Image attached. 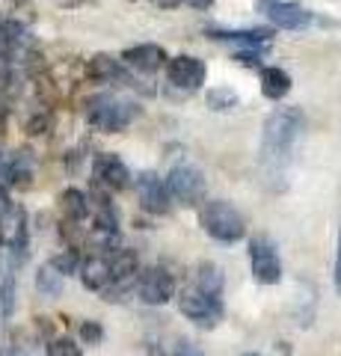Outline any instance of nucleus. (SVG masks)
<instances>
[{
  "label": "nucleus",
  "mask_w": 341,
  "mask_h": 356,
  "mask_svg": "<svg viewBox=\"0 0 341 356\" xmlns=\"http://www.w3.org/2000/svg\"><path fill=\"white\" fill-rule=\"evenodd\" d=\"M303 134V113L297 107H279L273 110L264 122L261 134V170L267 181L276 187V178H285V170L291 163L294 146Z\"/></svg>",
  "instance_id": "f257e3e1"
},
{
  "label": "nucleus",
  "mask_w": 341,
  "mask_h": 356,
  "mask_svg": "<svg viewBox=\"0 0 341 356\" xmlns=\"http://www.w3.org/2000/svg\"><path fill=\"white\" fill-rule=\"evenodd\" d=\"M137 116H140V107L119 95H95V98H90V104H86L90 125L98 131H107V134L125 131Z\"/></svg>",
  "instance_id": "f03ea898"
},
{
  "label": "nucleus",
  "mask_w": 341,
  "mask_h": 356,
  "mask_svg": "<svg viewBox=\"0 0 341 356\" xmlns=\"http://www.w3.org/2000/svg\"><path fill=\"white\" fill-rule=\"evenodd\" d=\"M199 222L202 229L211 235L214 241H223V243H235L244 238V217L238 214L235 205L223 202V199H217V202H208L199 214Z\"/></svg>",
  "instance_id": "7ed1b4c3"
},
{
  "label": "nucleus",
  "mask_w": 341,
  "mask_h": 356,
  "mask_svg": "<svg viewBox=\"0 0 341 356\" xmlns=\"http://www.w3.org/2000/svg\"><path fill=\"white\" fill-rule=\"evenodd\" d=\"M167 191H169V199H178L181 205H196L199 199L205 196V175L196 163H175L169 175H167Z\"/></svg>",
  "instance_id": "20e7f679"
},
{
  "label": "nucleus",
  "mask_w": 341,
  "mask_h": 356,
  "mask_svg": "<svg viewBox=\"0 0 341 356\" xmlns=\"http://www.w3.org/2000/svg\"><path fill=\"white\" fill-rule=\"evenodd\" d=\"M178 309H181V315H187L193 324H199L205 330L217 327L219 318H223V303H219V297L205 294L196 285H190V288H184V291H181Z\"/></svg>",
  "instance_id": "39448f33"
},
{
  "label": "nucleus",
  "mask_w": 341,
  "mask_h": 356,
  "mask_svg": "<svg viewBox=\"0 0 341 356\" xmlns=\"http://www.w3.org/2000/svg\"><path fill=\"white\" fill-rule=\"evenodd\" d=\"M249 267H252V276L264 285H276L282 280V261H279V250L270 238H252L249 243Z\"/></svg>",
  "instance_id": "423d86ee"
},
{
  "label": "nucleus",
  "mask_w": 341,
  "mask_h": 356,
  "mask_svg": "<svg viewBox=\"0 0 341 356\" xmlns=\"http://www.w3.org/2000/svg\"><path fill=\"white\" fill-rule=\"evenodd\" d=\"M258 13L264 18H270L276 27L282 30H306L312 24V13L297 3H288V0H261Z\"/></svg>",
  "instance_id": "0eeeda50"
},
{
  "label": "nucleus",
  "mask_w": 341,
  "mask_h": 356,
  "mask_svg": "<svg viewBox=\"0 0 341 356\" xmlns=\"http://www.w3.org/2000/svg\"><path fill=\"white\" fill-rule=\"evenodd\" d=\"M167 74H169V83L178 86V89H187V92H193V89H199L205 83L208 77V69L202 60L196 57H187V54H181V57L169 60L167 65Z\"/></svg>",
  "instance_id": "6e6552de"
},
{
  "label": "nucleus",
  "mask_w": 341,
  "mask_h": 356,
  "mask_svg": "<svg viewBox=\"0 0 341 356\" xmlns=\"http://www.w3.org/2000/svg\"><path fill=\"white\" fill-rule=\"evenodd\" d=\"M175 294V282H172V276L163 270V267H149L146 273L140 276V297H142V303H149V306H163V303H169Z\"/></svg>",
  "instance_id": "1a4fd4ad"
},
{
  "label": "nucleus",
  "mask_w": 341,
  "mask_h": 356,
  "mask_svg": "<svg viewBox=\"0 0 341 356\" xmlns=\"http://www.w3.org/2000/svg\"><path fill=\"white\" fill-rule=\"evenodd\" d=\"M137 196L146 211L151 214H167L169 211V191L163 184V178H158V172H140L137 175Z\"/></svg>",
  "instance_id": "9d476101"
},
{
  "label": "nucleus",
  "mask_w": 341,
  "mask_h": 356,
  "mask_svg": "<svg viewBox=\"0 0 341 356\" xmlns=\"http://www.w3.org/2000/svg\"><path fill=\"white\" fill-rule=\"evenodd\" d=\"M95 178H98V184L110 187V191H125V187L131 184L128 166L122 163L119 154H110V152L95 158Z\"/></svg>",
  "instance_id": "9b49d317"
},
{
  "label": "nucleus",
  "mask_w": 341,
  "mask_h": 356,
  "mask_svg": "<svg viewBox=\"0 0 341 356\" xmlns=\"http://www.w3.org/2000/svg\"><path fill=\"white\" fill-rule=\"evenodd\" d=\"M0 241L9 250H24L27 247V214L24 208L9 205L6 214H0Z\"/></svg>",
  "instance_id": "f8f14e48"
},
{
  "label": "nucleus",
  "mask_w": 341,
  "mask_h": 356,
  "mask_svg": "<svg viewBox=\"0 0 341 356\" xmlns=\"http://www.w3.org/2000/svg\"><path fill=\"white\" fill-rule=\"evenodd\" d=\"M125 63L134 65L137 72H158L167 63V51L160 44H137V48L125 51Z\"/></svg>",
  "instance_id": "ddd939ff"
},
{
  "label": "nucleus",
  "mask_w": 341,
  "mask_h": 356,
  "mask_svg": "<svg viewBox=\"0 0 341 356\" xmlns=\"http://www.w3.org/2000/svg\"><path fill=\"white\" fill-rule=\"evenodd\" d=\"M291 92V77L285 69H276V65H267L261 69V95L270 98V102H279Z\"/></svg>",
  "instance_id": "4468645a"
},
{
  "label": "nucleus",
  "mask_w": 341,
  "mask_h": 356,
  "mask_svg": "<svg viewBox=\"0 0 341 356\" xmlns=\"http://www.w3.org/2000/svg\"><path fill=\"white\" fill-rule=\"evenodd\" d=\"M107 264H110V282H116V285H125L128 280H134V273L140 267L134 250H116Z\"/></svg>",
  "instance_id": "2eb2a0df"
},
{
  "label": "nucleus",
  "mask_w": 341,
  "mask_h": 356,
  "mask_svg": "<svg viewBox=\"0 0 341 356\" xmlns=\"http://www.w3.org/2000/svg\"><path fill=\"white\" fill-rule=\"evenodd\" d=\"M86 74L92 77V81H125V69H122V63L113 60V57H107V54H95V57L90 60V65H86Z\"/></svg>",
  "instance_id": "dca6fc26"
},
{
  "label": "nucleus",
  "mask_w": 341,
  "mask_h": 356,
  "mask_svg": "<svg viewBox=\"0 0 341 356\" xmlns=\"http://www.w3.org/2000/svg\"><path fill=\"white\" fill-rule=\"evenodd\" d=\"M81 280L86 288H92V291H101V288L110 285V264L107 259L101 255H92V259H86L81 264Z\"/></svg>",
  "instance_id": "f3484780"
},
{
  "label": "nucleus",
  "mask_w": 341,
  "mask_h": 356,
  "mask_svg": "<svg viewBox=\"0 0 341 356\" xmlns=\"http://www.w3.org/2000/svg\"><path fill=\"white\" fill-rule=\"evenodd\" d=\"M193 285L205 294L219 297V291H223V270H219L214 261H202L199 267H196V282Z\"/></svg>",
  "instance_id": "a211bd4d"
},
{
  "label": "nucleus",
  "mask_w": 341,
  "mask_h": 356,
  "mask_svg": "<svg viewBox=\"0 0 341 356\" xmlns=\"http://www.w3.org/2000/svg\"><path fill=\"white\" fill-rule=\"evenodd\" d=\"M63 285H65V276H63L51 261L39 267V273H36V288H39V291L45 294V297L63 294Z\"/></svg>",
  "instance_id": "6ab92c4d"
},
{
  "label": "nucleus",
  "mask_w": 341,
  "mask_h": 356,
  "mask_svg": "<svg viewBox=\"0 0 341 356\" xmlns=\"http://www.w3.org/2000/svg\"><path fill=\"white\" fill-rule=\"evenodd\" d=\"M214 39H226V42H244V44H264L270 39V30H211Z\"/></svg>",
  "instance_id": "aec40b11"
},
{
  "label": "nucleus",
  "mask_w": 341,
  "mask_h": 356,
  "mask_svg": "<svg viewBox=\"0 0 341 356\" xmlns=\"http://www.w3.org/2000/svg\"><path fill=\"white\" fill-rule=\"evenodd\" d=\"M60 205H63V214L69 220H83L86 211H90V202H86V196L81 191H74V187H69L63 196H60Z\"/></svg>",
  "instance_id": "412c9836"
},
{
  "label": "nucleus",
  "mask_w": 341,
  "mask_h": 356,
  "mask_svg": "<svg viewBox=\"0 0 341 356\" xmlns=\"http://www.w3.org/2000/svg\"><path fill=\"white\" fill-rule=\"evenodd\" d=\"M208 104H211L214 110H232L238 104V92H232V89H211L208 92Z\"/></svg>",
  "instance_id": "4be33fe9"
},
{
  "label": "nucleus",
  "mask_w": 341,
  "mask_h": 356,
  "mask_svg": "<svg viewBox=\"0 0 341 356\" xmlns=\"http://www.w3.org/2000/svg\"><path fill=\"white\" fill-rule=\"evenodd\" d=\"M0 309H3V315H13V309H15V280L13 276L0 280Z\"/></svg>",
  "instance_id": "5701e85b"
},
{
  "label": "nucleus",
  "mask_w": 341,
  "mask_h": 356,
  "mask_svg": "<svg viewBox=\"0 0 341 356\" xmlns=\"http://www.w3.org/2000/svg\"><path fill=\"white\" fill-rule=\"evenodd\" d=\"M21 36H24V27L18 21H0V44L13 48L15 42H21Z\"/></svg>",
  "instance_id": "b1692460"
},
{
  "label": "nucleus",
  "mask_w": 341,
  "mask_h": 356,
  "mask_svg": "<svg viewBox=\"0 0 341 356\" xmlns=\"http://www.w3.org/2000/svg\"><path fill=\"white\" fill-rule=\"evenodd\" d=\"M51 264L57 267V270H60L63 276H69V273H74V270H78V252L65 250V252H60V255H53V259H51Z\"/></svg>",
  "instance_id": "393cba45"
},
{
  "label": "nucleus",
  "mask_w": 341,
  "mask_h": 356,
  "mask_svg": "<svg viewBox=\"0 0 341 356\" xmlns=\"http://www.w3.org/2000/svg\"><path fill=\"white\" fill-rule=\"evenodd\" d=\"M51 356H83L81 348L74 344L72 339H57V341H51V348H48Z\"/></svg>",
  "instance_id": "a878e982"
},
{
  "label": "nucleus",
  "mask_w": 341,
  "mask_h": 356,
  "mask_svg": "<svg viewBox=\"0 0 341 356\" xmlns=\"http://www.w3.org/2000/svg\"><path fill=\"white\" fill-rule=\"evenodd\" d=\"M81 339H83L86 344H98V341L104 339L101 324H95V321H83V324H81Z\"/></svg>",
  "instance_id": "bb28decb"
},
{
  "label": "nucleus",
  "mask_w": 341,
  "mask_h": 356,
  "mask_svg": "<svg viewBox=\"0 0 341 356\" xmlns=\"http://www.w3.org/2000/svg\"><path fill=\"white\" fill-rule=\"evenodd\" d=\"M175 356H205L202 350H199V344L196 341H178V348H175Z\"/></svg>",
  "instance_id": "cd10ccee"
},
{
  "label": "nucleus",
  "mask_w": 341,
  "mask_h": 356,
  "mask_svg": "<svg viewBox=\"0 0 341 356\" xmlns=\"http://www.w3.org/2000/svg\"><path fill=\"white\" fill-rule=\"evenodd\" d=\"M45 128H48V116H33L27 122V131L30 134H45Z\"/></svg>",
  "instance_id": "c85d7f7f"
},
{
  "label": "nucleus",
  "mask_w": 341,
  "mask_h": 356,
  "mask_svg": "<svg viewBox=\"0 0 341 356\" xmlns=\"http://www.w3.org/2000/svg\"><path fill=\"white\" fill-rule=\"evenodd\" d=\"M335 291L341 297V232H338V252H335Z\"/></svg>",
  "instance_id": "c756f323"
},
{
  "label": "nucleus",
  "mask_w": 341,
  "mask_h": 356,
  "mask_svg": "<svg viewBox=\"0 0 341 356\" xmlns=\"http://www.w3.org/2000/svg\"><path fill=\"white\" fill-rule=\"evenodd\" d=\"M238 63H244V65H258L261 57H258L256 51H244V54H238Z\"/></svg>",
  "instance_id": "7c9ffc66"
},
{
  "label": "nucleus",
  "mask_w": 341,
  "mask_h": 356,
  "mask_svg": "<svg viewBox=\"0 0 341 356\" xmlns=\"http://www.w3.org/2000/svg\"><path fill=\"white\" fill-rule=\"evenodd\" d=\"M0 356H30V353H27V350H21L18 344H9V348L0 350Z\"/></svg>",
  "instance_id": "2f4dec72"
},
{
  "label": "nucleus",
  "mask_w": 341,
  "mask_h": 356,
  "mask_svg": "<svg viewBox=\"0 0 341 356\" xmlns=\"http://www.w3.org/2000/svg\"><path fill=\"white\" fill-rule=\"evenodd\" d=\"M9 205H13V202H9V193L3 191V187H0V214H6Z\"/></svg>",
  "instance_id": "473e14b6"
},
{
  "label": "nucleus",
  "mask_w": 341,
  "mask_h": 356,
  "mask_svg": "<svg viewBox=\"0 0 341 356\" xmlns=\"http://www.w3.org/2000/svg\"><path fill=\"white\" fill-rule=\"evenodd\" d=\"M151 3L160 6V9H175V6L181 3V0H151Z\"/></svg>",
  "instance_id": "72a5a7b5"
},
{
  "label": "nucleus",
  "mask_w": 341,
  "mask_h": 356,
  "mask_svg": "<svg viewBox=\"0 0 341 356\" xmlns=\"http://www.w3.org/2000/svg\"><path fill=\"white\" fill-rule=\"evenodd\" d=\"M190 6H196V9H208V6H214V0H187Z\"/></svg>",
  "instance_id": "f704fd0d"
},
{
  "label": "nucleus",
  "mask_w": 341,
  "mask_h": 356,
  "mask_svg": "<svg viewBox=\"0 0 341 356\" xmlns=\"http://www.w3.org/2000/svg\"><path fill=\"white\" fill-rule=\"evenodd\" d=\"M3 318H6V315H3V309H0V327H3Z\"/></svg>",
  "instance_id": "c9c22d12"
},
{
  "label": "nucleus",
  "mask_w": 341,
  "mask_h": 356,
  "mask_svg": "<svg viewBox=\"0 0 341 356\" xmlns=\"http://www.w3.org/2000/svg\"><path fill=\"white\" fill-rule=\"evenodd\" d=\"M240 356H258V353H240Z\"/></svg>",
  "instance_id": "e433bc0d"
}]
</instances>
